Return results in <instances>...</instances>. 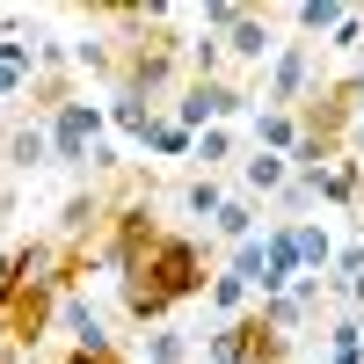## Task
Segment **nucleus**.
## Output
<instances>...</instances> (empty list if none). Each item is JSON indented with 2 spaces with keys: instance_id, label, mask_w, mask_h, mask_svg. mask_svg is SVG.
Here are the masks:
<instances>
[{
  "instance_id": "nucleus-20",
  "label": "nucleus",
  "mask_w": 364,
  "mask_h": 364,
  "mask_svg": "<svg viewBox=\"0 0 364 364\" xmlns=\"http://www.w3.org/2000/svg\"><path fill=\"white\" fill-rule=\"evenodd\" d=\"M182 66H190V80H226V73H219V66H226V37L197 29V37H190V58H182Z\"/></svg>"
},
{
  "instance_id": "nucleus-1",
  "label": "nucleus",
  "mask_w": 364,
  "mask_h": 364,
  "mask_svg": "<svg viewBox=\"0 0 364 364\" xmlns=\"http://www.w3.org/2000/svg\"><path fill=\"white\" fill-rule=\"evenodd\" d=\"M117 284H124V314L139 328H168V314L182 306V299H204L211 291V262H204V248L190 233H168L154 248V262L132 269V277H117Z\"/></svg>"
},
{
  "instance_id": "nucleus-16",
  "label": "nucleus",
  "mask_w": 364,
  "mask_h": 364,
  "mask_svg": "<svg viewBox=\"0 0 364 364\" xmlns=\"http://www.w3.org/2000/svg\"><path fill=\"white\" fill-rule=\"evenodd\" d=\"M146 154H154V161H190V154H197V132H182L175 117L161 109V117H154V132H146Z\"/></svg>"
},
{
  "instance_id": "nucleus-6",
  "label": "nucleus",
  "mask_w": 364,
  "mask_h": 364,
  "mask_svg": "<svg viewBox=\"0 0 364 364\" xmlns=\"http://www.w3.org/2000/svg\"><path fill=\"white\" fill-rule=\"evenodd\" d=\"M0 161H8V168H22V175L58 168V161H51V124H44V117H15V124H8V139H0Z\"/></svg>"
},
{
  "instance_id": "nucleus-21",
  "label": "nucleus",
  "mask_w": 364,
  "mask_h": 364,
  "mask_svg": "<svg viewBox=\"0 0 364 364\" xmlns=\"http://www.w3.org/2000/svg\"><path fill=\"white\" fill-rule=\"evenodd\" d=\"M255 314H262V328H277V336H284V343H291V336H299V328H306V321H314V314H306V306H299V299H291V291H284V299H255Z\"/></svg>"
},
{
  "instance_id": "nucleus-10",
  "label": "nucleus",
  "mask_w": 364,
  "mask_h": 364,
  "mask_svg": "<svg viewBox=\"0 0 364 364\" xmlns=\"http://www.w3.org/2000/svg\"><path fill=\"white\" fill-rule=\"evenodd\" d=\"M248 139L262 146V154H299V139H306V132H299V109H255V124H248Z\"/></svg>"
},
{
  "instance_id": "nucleus-17",
  "label": "nucleus",
  "mask_w": 364,
  "mask_h": 364,
  "mask_svg": "<svg viewBox=\"0 0 364 364\" xmlns=\"http://www.w3.org/2000/svg\"><path fill=\"white\" fill-rule=\"evenodd\" d=\"M255 219H262V211H255V197H226V211H219V219H211V233H219L226 240V248H240V240H255Z\"/></svg>"
},
{
  "instance_id": "nucleus-9",
  "label": "nucleus",
  "mask_w": 364,
  "mask_h": 364,
  "mask_svg": "<svg viewBox=\"0 0 364 364\" xmlns=\"http://www.w3.org/2000/svg\"><path fill=\"white\" fill-rule=\"evenodd\" d=\"M58 328L73 336V350H117V343H109V328H102V314L87 306L80 291H66V299H58Z\"/></svg>"
},
{
  "instance_id": "nucleus-11",
  "label": "nucleus",
  "mask_w": 364,
  "mask_h": 364,
  "mask_svg": "<svg viewBox=\"0 0 364 364\" xmlns=\"http://www.w3.org/2000/svg\"><path fill=\"white\" fill-rule=\"evenodd\" d=\"M291 22H299V44H328V37H336V29H343V15H350V0H299V8H284Z\"/></svg>"
},
{
  "instance_id": "nucleus-25",
  "label": "nucleus",
  "mask_w": 364,
  "mask_h": 364,
  "mask_svg": "<svg viewBox=\"0 0 364 364\" xmlns=\"http://www.w3.org/2000/svg\"><path fill=\"white\" fill-rule=\"evenodd\" d=\"M22 87H37V73H22V66H0V102H15Z\"/></svg>"
},
{
  "instance_id": "nucleus-2",
  "label": "nucleus",
  "mask_w": 364,
  "mask_h": 364,
  "mask_svg": "<svg viewBox=\"0 0 364 364\" xmlns=\"http://www.w3.org/2000/svg\"><path fill=\"white\" fill-rule=\"evenodd\" d=\"M161 240H168V233H161V219H154V190H146V197H124V204L109 211V262H117V277L146 269Z\"/></svg>"
},
{
  "instance_id": "nucleus-18",
  "label": "nucleus",
  "mask_w": 364,
  "mask_h": 364,
  "mask_svg": "<svg viewBox=\"0 0 364 364\" xmlns=\"http://www.w3.org/2000/svg\"><path fill=\"white\" fill-rule=\"evenodd\" d=\"M226 182L219 175H190V182H182V211H190V219H219V211H226Z\"/></svg>"
},
{
  "instance_id": "nucleus-13",
  "label": "nucleus",
  "mask_w": 364,
  "mask_h": 364,
  "mask_svg": "<svg viewBox=\"0 0 364 364\" xmlns=\"http://www.w3.org/2000/svg\"><path fill=\"white\" fill-rule=\"evenodd\" d=\"M197 175H219V168H240V132L233 124H211V132H197Z\"/></svg>"
},
{
  "instance_id": "nucleus-19",
  "label": "nucleus",
  "mask_w": 364,
  "mask_h": 364,
  "mask_svg": "<svg viewBox=\"0 0 364 364\" xmlns=\"http://www.w3.org/2000/svg\"><path fill=\"white\" fill-rule=\"evenodd\" d=\"M204 299H211V314H219V321H240V314H255V306H248L255 291L240 284L233 269H211V291H204Z\"/></svg>"
},
{
  "instance_id": "nucleus-3",
  "label": "nucleus",
  "mask_w": 364,
  "mask_h": 364,
  "mask_svg": "<svg viewBox=\"0 0 364 364\" xmlns=\"http://www.w3.org/2000/svg\"><path fill=\"white\" fill-rule=\"evenodd\" d=\"M44 124H51V161H58V168H87V154L109 139V102L73 95L66 109H51Z\"/></svg>"
},
{
  "instance_id": "nucleus-26",
  "label": "nucleus",
  "mask_w": 364,
  "mask_h": 364,
  "mask_svg": "<svg viewBox=\"0 0 364 364\" xmlns=\"http://www.w3.org/2000/svg\"><path fill=\"white\" fill-rule=\"evenodd\" d=\"M66 364H124V350H73Z\"/></svg>"
},
{
  "instance_id": "nucleus-24",
  "label": "nucleus",
  "mask_w": 364,
  "mask_h": 364,
  "mask_svg": "<svg viewBox=\"0 0 364 364\" xmlns=\"http://www.w3.org/2000/svg\"><path fill=\"white\" fill-rule=\"evenodd\" d=\"M328 51H350V58L364 51V8H350V15H343V29L328 37Z\"/></svg>"
},
{
  "instance_id": "nucleus-23",
  "label": "nucleus",
  "mask_w": 364,
  "mask_h": 364,
  "mask_svg": "<svg viewBox=\"0 0 364 364\" xmlns=\"http://www.w3.org/2000/svg\"><path fill=\"white\" fill-rule=\"evenodd\" d=\"M204 357H211V364H240V321H219V328H211V336H204Z\"/></svg>"
},
{
  "instance_id": "nucleus-15",
  "label": "nucleus",
  "mask_w": 364,
  "mask_h": 364,
  "mask_svg": "<svg viewBox=\"0 0 364 364\" xmlns=\"http://www.w3.org/2000/svg\"><path fill=\"white\" fill-rule=\"evenodd\" d=\"M154 102H139V95H124V87H117V95H109V132L117 139H132V146H146V132H154Z\"/></svg>"
},
{
  "instance_id": "nucleus-8",
  "label": "nucleus",
  "mask_w": 364,
  "mask_h": 364,
  "mask_svg": "<svg viewBox=\"0 0 364 364\" xmlns=\"http://www.w3.org/2000/svg\"><path fill=\"white\" fill-rule=\"evenodd\" d=\"M306 182H314V197H321V204H343V211H357V204H364V161H350V154H343L336 168L306 175Z\"/></svg>"
},
{
  "instance_id": "nucleus-30",
  "label": "nucleus",
  "mask_w": 364,
  "mask_h": 364,
  "mask_svg": "<svg viewBox=\"0 0 364 364\" xmlns=\"http://www.w3.org/2000/svg\"><path fill=\"white\" fill-rule=\"evenodd\" d=\"M0 364H15V357H0Z\"/></svg>"
},
{
  "instance_id": "nucleus-12",
  "label": "nucleus",
  "mask_w": 364,
  "mask_h": 364,
  "mask_svg": "<svg viewBox=\"0 0 364 364\" xmlns=\"http://www.w3.org/2000/svg\"><path fill=\"white\" fill-rule=\"evenodd\" d=\"M291 240H299V262H306L314 277L336 269V233H328V219H291Z\"/></svg>"
},
{
  "instance_id": "nucleus-22",
  "label": "nucleus",
  "mask_w": 364,
  "mask_h": 364,
  "mask_svg": "<svg viewBox=\"0 0 364 364\" xmlns=\"http://www.w3.org/2000/svg\"><path fill=\"white\" fill-rule=\"evenodd\" d=\"M139 357L146 364H190V336H182V328H146Z\"/></svg>"
},
{
  "instance_id": "nucleus-4",
  "label": "nucleus",
  "mask_w": 364,
  "mask_h": 364,
  "mask_svg": "<svg viewBox=\"0 0 364 364\" xmlns=\"http://www.w3.org/2000/svg\"><path fill=\"white\" fill-rule=\"evenodd\" d=\"M314 73H321L314 44H284V51H277V66L262 73V109H306V95L321 87Z\"/></svg>"
},
{
  "instance_id": "nucleus-7",
  "label": "nucleus",
  "mask_w": 364,
  "mask_h": 364,
  "mask_svg": "<svg viewBox=\"0 0 364 364\" xmlns=\"http://www.w3.org/2000/svg\"><path fill=\"white\" fill-rule=\"evenodd\" d=\"M291 161L284 154H262V146H248V154H240V197H284L291 190Z\"/></svg>"
},
{
  "instance_id": "nucleus-29",
  "label": "nucleus",
  "mask_w": 364,
  "mask_h": 364,
  "mask_svg": "<svg viewBox=\"0 0 364 364\" xmlns=\"http://www.w3.org/2000/svg\"><path fill=\"white\" fill-rule=\"evenodd\" d=\"M0 124H8V102H0Z\"/></svg>"
},
{
  "instance_id": "nucleus-14",
  "label": "nucleus",
  "mask_w": 364,
  "mask_h": 364,
  "mask_svg": "<svg viewBox=\"0 0 364 364\" xmlns=\"http://www.w3.org/2000/svg\"><path fill=\"white\" fill-rule=\"evenodd\" d=\"M328 364H364V314L350 306L328 314Z\"/></svg>"
},
{
  "instance_id": "nucleus-28",
  "label": "nucleus",
  "mask_w": 364,
  "mask_h": 364,
  "mask_svg": "<svg viewBox=\"0 0 364 364\" xmlns=\"http://www.w3.org/2000/svg\"><path fill=\"white\" fill-rule=\"evenodd\" d=\"M8 277H15V255H8V248H0V291H8Z\"/></svg>"
},
{
  "instance_id": "nucleus-27",
  "label": "nucleus",
  "mask_w": 364,
  "mask_h": 364,
  "mask_svg": "<svg viewBox=\"0 0 364 364\" xmlns=\"http://www.w3.org/2000/svg\"><path fill=\"white\" fill-rule=\"evenodd\" d=\"M350 314H364V277H350V299H343Z\"/></svg>"
},
{
  "instance_id": "nucleus-5",
  "label": "nucleus",
  "mask_w": 364,
  "mask_h": 364,
  "mask_svg": "<svg viewBox=\"0 0 364 364\" xmlns=\"http://www.w3.org/2000/svg\"><path fill=\"white\" fill-rule=\"evenodd\" d=\"M277 51H284V37H277V22H269V15H240V29H233V37H226V58H233V66H277Z\"/></svg>"
}]
</instances>
